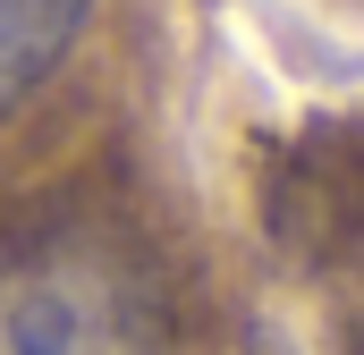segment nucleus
Wrapping results in <instances>:
<instances>
[{
  "instance_id": "obj_1",
  "label": "nucleus",
  "mask_w": 364,
  "mask_h": 355,
  "mask_svg": "<svg viewBox=\"0 0 364 355\" xmlns=\"http://www.w3.org/2000/svg\"><path fill=\"white\" fill-rule=\"evenodd\" d=\"M0 355H170L144 254L102 220L17 237L0 254Z\"/></svg>"
},
{
  "instance_id": "obj_2",
  "label": "nucleus",
  "mask_w": 364,
  "mask_h": 355,
  "mask_svg": "<svg viewBox=\"0 0 364 355\" xmlns=\"http://www.w3.org/2000/svg\"><path fill=\"white\" fill-rule=\"evenodd\" d=\"M85 17H93V0H0V119L68 60Z\"/></svg>"
}]
</instances>
